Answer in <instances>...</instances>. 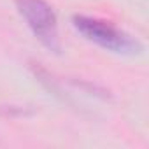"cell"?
Returning <instances> with one entry per match:
<instances>
[{
	"label": "cell",
	"instance_id": "6da1fadb",
	"mask_svg": "<svg viewBox=\"0 0 149 149\" xmlns=\"http://www.w3.org/2000/svg\"><path fill=\"white\" fill-rule=\"evenodd\" d=\"M72 23L84 39H88V40L95 42L97 46H100L104 49H109L112 53L139 54L142 51V44L135 37L119 30L114 25H111L109 21L79 14V16L72 18Z\"/></svg>",
	"mask_w": 149,
	"mask_h": 149
},
{
	"label": "cell",
	"instance_id": "7a4b0ae2",
	"mask_svg": "<svg viewBox=\"0 0 149 149\" xmlns=\"http://www.w3.org/2000/svg\"><path fill=\"white\" fill-rule=\"evenodd\" d=\"M16 7L33 35L49 51H60V35L56 14L46 0H16Z\"/></svg>",
	"mask_w": 149,
	"mask_h": 149
}]
</instances>
